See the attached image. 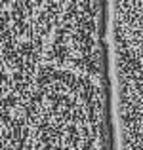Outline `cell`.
I'll return each mask as SVG.
<instances>
[{"label": "cell", "instance_id": "6da1fadb", "mask_svg": "<svg viewBox=\"0 0 143 150\" xmlns=\"http://www.w3.org/2000/svg\"><path fill=\"white\" fill-rule=\"evenodd\" d=\"M117 150H143V97L132 99L113 116Z\"/></svg>", "mask_w": 143, "mask_h": 150}, {"label": "cell", "instance_id": "7a4b0ae2", "mask_svg": "<svg viewBox=\"0 0 143 150\" xmlns=\"http://www.w3.org/2000/svg\"><path fill=\"white\" fill-rule=\"evenodd\" d=\"M11 2H14V0H0V11H2V10H6V8L10 6Z\"/></svg>", "mask_w": 143, "mask_h": 150}]
</instances>
